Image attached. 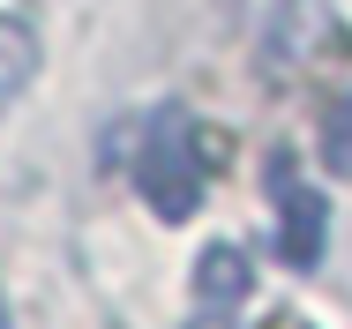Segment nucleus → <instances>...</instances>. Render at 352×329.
Returning <instances> with one entry per match:
<instances>
[{
  "mask_svg": "<svg viewBox=\"0 0 352 329\" xmlns=\"http://www.w3.org/2000/svg\"><path fill=\"white\" fill-rule=\"evenodd\" d=\"M128 172H135V195L165 217V225H180V217H195V202L210 188V165H203V135H195V113L188 105H150L135 120V157H128Z\"/></svg>",
  "mask_w": 352,
  "mask_h": 329,
  "instance_id": "nucleus-1",
  "label": "nucleus"
},
{
  "mask_svg": "<svg viewBox=\"0 0 352 329\" xmlns=\"http://www.w3.org/2000/svg\"><path fill=\"white\" fill-rule=\"evenodd\" d=\"M270 195H278V255H285V269H315L322 247H330V202L300 180V165L285 150L270 157Z\"/></svg>",
  "mask_w": 352,
  "mask_h": 329,
  "instance_id": "nucleus-2",
  "label": "nucleus"
},
{
  "mask_svg": "<svg viewBox=\"0 0 352 329\" xmlns=\"http://www.w3.org/2000/svg\"><path fill=\"white\" fill-rule=\"evenodd\" d=\"M240 307H248V255L232 240H217L195 262V315H188V329H217V322H232Z\"/></svg>",
  "mask_w": 352,
  "mask_h": 329,
  "instance_id": "nucleus-3",
  "label": "nucleus"
},
{
  "mask_svg": "<svg viewBox=\"0 0 352 329\" xmlns=\"http://www.w3.org/2000/svg\"><path fill=\"white\" fill-rule=\"evenodd\" d=\"M38 75V38L23 15H0V113L23 98V82Z\"/></svg>",
  "mask_w": 352,
  "mask_h": 329,
  "instance_id": "nucleus-4",
  "label": "nucleus"
},
{
  "mask_svg": "<svg viewBox=\"0 0 352 329\" xmlns=\"http://www.w3.org/2000/svg\"><path fill=\"white\" fill-rule=\"evenodd\" d=\"M322 165H330L338 180H352V98H338L330 120H322Z\"/></svg>",
  "mask_w": 352,
  "mask_h": 329,
  "instance_id": "nucleus-5",
  "label": "nucleus"
},
{
  "mask_svg": "<svg viewBox=\"0 0 352 329\" xmlns=\"http://www.w3.org/2000/svg\"><path fill=\"white\" fill-rule=\"evenodd\" d=\"M0 329H8V299H0Z\"/></svg>",
  "mask_w": 352,
  "mask_h": 329,
  "instance_id": "nucleus-6",
  "label": "nucleus"
}]
</instances>
